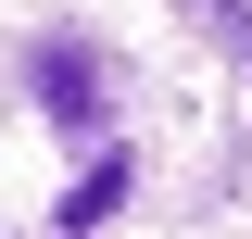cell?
<instances>
[{
	"instance_id": "6da1fadb",
	"label": "cell",
	"mask_w": 252,
	"mask_h": 239,
	"mask_svg": "<svg viewBox=\"0 0 252 239\" xmlns=\"http://www.w3.org/2000/svg\"><path fill=\"white\" fill-rule=\"evenodd\" d=\"M26 89H38V114H51V126H76V139H101V114H114V101H101L89 38H38V51H26Z\"/></svg>"
},
{
	"instance_id": "7a4b0ae2",
	"label": "cell",
	"mask_w": 252,
	"mask_h": 239,
	"mask_svg": "<svg viewBox=\"0 0 252 239\" xmlns=\"http://www.w3.org/2000/svg\"><path fill=\"white\" fill-rule=\"evenodd\" d=\"M114 214H126V151H101L89 177H76V189L51 202V227H114Z\"/></svg>"
},
{
	"instance_id": "3957f363",
	"label": "cell",
	"mask_w": 252,
	"mask_h": 239,
	"mask_svg": "<svg viewBox=\"0 0 252 239\" xmlns=\"http://www.w3.org/2000/svg\"><path fill=\"white\" fill-rule=\"evenodd\" d=\"M177 13H189V26H215V38H227V51H240V63H252V0H177Z\"/></svg>"
}]
</instances>
